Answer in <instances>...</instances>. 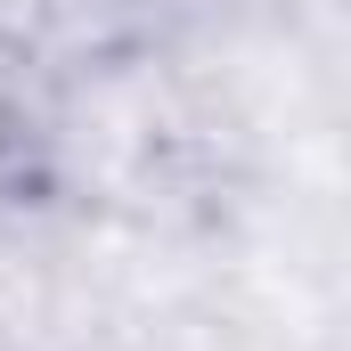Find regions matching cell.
<instances>
[{
    "label": "cell",
    "mask_w": 351,
    "mask_h": 351,
    "mask_svg": "<svg viewBox=\"0 0 351 351\" xmlns=\"http://www.w3.org/2000/svg\"><path fill=\"white\" fill-rule=\"evenodd\" d=\"M58 131H66V106H58L49 58L0 16V204H25L49 180Z\"/></svg>",
    "instance_id": "cell-1"
}]
</instances>
